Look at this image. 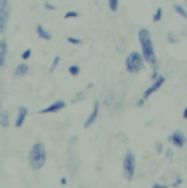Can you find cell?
Instances as JSON below:
<instances>
[{
  "instance_id": "obj_1",
  "label": "cell",
  "mask_w": 187,
  "mask_h": 188,
  "mask_svg": "<svg viewBox=\"0 0 187 188\" xmlns=\"http://www.w3.org/2000/svg\"><path fill=\"white\" fill-rule=\"evenodd\" d=\"M137 37H139V42H140V47H142L143 60L152 67H157V55H155V50H153L151 32L148 29H140Z\"/></svg>"
},
{
  "instance_id": "obj_2",
  "label": "cell",
  "mask_w": 187,
  "mask_h": 188,
  "mask_svg": "<svg viewBox=\"0 0 187 188\" xmlns=\"http://www.w3.org/2000/svg\"><path fill=\"white\" fill-rule=\"evenodd\" d=\"M28 159H29V163H31V168L38 171L41 168L45 165L47 162V150L44 147L43 143H35L32 144L29 150V155H28Z\"/></svg>"
},
{
  "instance_id": "obj_3",
  "label": "cell",
  "mask_w": 187,
  "mask_h": 188,
  "mask_svg": "<svg viewBox=\"0 0 187 188\" xmlns=\"http://www.w3.org/2000/svg\"><path fill=\"white\" fill-rule=\"evenodd\" d=\"M126 69L129 73H139L143 69V55L137 51L130 53L126 57Z\"/></svg>"
},
{
  "instance_id": "obj_4",
  "label": "cell",
  "mask_w": 187,
  "mask_h": 188,
  "mask_svg": "<svg viewBox=\"0 0 187 188\" xmlns=\"http://www.w3.org/2000/svg\"><path fill=\"white\" fill-rule=\"evenodd\" d=\"M135 169H136V159H135L133 152L129 150L123 159V174L127 181H132L133 175H135Z\"/></svg>"
},
{
  "instance_id": "obj_5",
  "label": "cell",
  "mask_w": 187,
  "mask_h": 188,
  "mask_svg": "<svg viewBox=\"0 0 187 188\" xmlns=\"http://www.w3.org/2000/svg\"><path fill=\"white\" fill-rule=\"evenodd\" d=\"M9 0H0V34H4L9 21Z\"/></svg>"
},
{
  "instance_id": "obj_6",
  "label": "cell",
  "mask_w": 187,
  "mask_h": 188,
  "mask_svg": "<svg viewBox=\"0 0 187 188\" xmlns=\"http://www.w3.org/2000/svg\"><path fill=\"white\" fill-rule=\"evenodd\" d=\"M164 82H165V77H164V76H157V77H155V80H153V83L151 85V86H149L146 91H145L143 99H148V98L152 95L153 92H157L158 89H159L162 85H164Z\"/></svg>"
},
{
  "instance_id": "obj_7",
  "label": "cell",
  "mask_w": 187,
  "mask_h": 188,
  "mask_svg": "<svg viewBox=\"0 0 187 188\" xmlns=\"http://www.w3.org/2000/svg\"><path fill=\"white\" fill-rule=\"evenodd\" d=\"M64 107H66L64 101H56L51 105H48L47 108L40 109V114H56V112H59L60 109H63Z\"/></svg>"
},
{
  "instance_id": "obj_8",
  "label": "cell",
  "mask_w": 187,
  "mask_h": 188,
  "mask_svg": "<svg viewBox=\"0 0 187 188\" xmlns=\"http://www.w3.org/2000/svg\"><path fill=\"white\" fill-rule=\"evenodd\" d=\"M170 142L173 143L174 146H177V147H183L184 144H186L187 138H186V136L180 131V130H177V131H174V133L170 136Z\"/></svg>"
},
{
  "instance_id": "obj_9",
  "label": "cell",
  "mask_w": 187,
  "mask_h": 188,
  "mask_svg": "<svg viewBox=\"0 0 187 188\" xmlns=\"http://www.w3.org/2000/svg\"><path fill=\"white\" fill-rule=\"evenodd\" d=\"M98 111H99V102L98 101H95L94 102V108H92V112H91V115L88 118H86L85 124H83V128H89L91 125L95 123V120H97L98 117Z\"/></svg>"
},
{
  "instance_id": "obj_10",
  "label": "cell",
  "mask_w": 187,
  "mask_h": 188,
  "mask_svg": "<svg viewBox=\"0 0 187 188\" xmlns=\"http://www.w3.org/2000/svg\"><path fill=\"white\" fill-rule=\"evenodd\" d=\"M26 114H28L26 107H19V109H18L16 121H15V127H16V128L22 127V124H24V121H25V118H26Z\"/></svg>"
},
{
  "instance_id": "obj_11",
  "label": "cell",
  "mask_w": 187,
  "mask_h": 188,
  "mask_svg": "<svg viewBox=\"0 0 187 188\" xmlns=\"http://www.w3.org/2000/svg\"><path fill=\"white\" fill-rule=\"evenodd\" d=\"M6 54H8V42L6 39H0V67L6 64Z\"/></svg>"
},
{
  "instance_id": "obj_12",
  "label": "cell",
  "mask_w": 187,
  "mask_h": 188,
  "mask_svg": "<svg viewBox=\"0 0 187 188\" xmlns=\"http://www.w3.org/2000/svg\"><path fill=\"white\" fill-rule=\"evenodd\" d=\"M0 125L2 127H9V112L3 108V105L0 104Z\"/></svg>"
},
{
  "instance_id": "obj_13",
  "label": "cell",
  "mask_w": 187,
  "mask_h": 188,
  "mask_svg": "<svg viewBox=\"0 0 187 188\" xmlns=\"http://www.w3.org/2000/svg\"><path fill=\"white\" fill-rule=\"evenodd\" d=\"M28 71H29V67L26 66L25 63H21L19 66H16V69H15V76L16 77H24V76H26L28 75Z\"/></svg>"
},
{
  "instance_id": "obj_14",
  "label": "cell",
  "mask_w": 187,
  "mask_h": 188,
  "mask_svg": "<svg viewBox=\"0 0 187 188\" xmlns=\"http://www.w3.org/2000/svg\"><path fill=\"white\" fill-rule=\"evenodd\" d=\"M37 35H38L41 39H47V41H48V39H51L50 32L44 29L43 25H37Z\"/></svg>"
},
{
  "instance_id": "obj_15",
  "label": "cell",
  "mask_w": 187,
  "mask_h": 188,
  "mask_svg": "<svg viewBox=\"0 0 187 188\" xmlns=\"http://www.w3.org/2000/svg\"><path fill=\"white\" fill-rule=\"evenodd\" d=\"M174 10H175L177 13H179L180 16H183L184 19H187V12L184 10L183 6H180V4H174Z\"/></svg>"
},
{
  "instance_id": "obj_16",
  "label": "cell",
  "mask_w": 187,
  "mask_h": 188,
  "mask_svg": "<svg viewBox=\"0 0 187 188\" xmlns=\"http://www.w3.org/2000/svg\"><path fill=\"white\" fill-rule=\"evenodd\" d=\"M79 71H81V67L76 66V64H73V66L69 67V73H70L72 76H77L79 75Z\"/></svg>"
},
{
  "instance_id": "obj_17",
  "label": "cell",
  "mask_w": 187,
  "mask_h": 188,
  "mask_svg": "<svg viewBox=\"0 0 187 188\" xmlns=\"http://www.w3.org/2000/svg\"><path fill=\"white\" fill-rule=\"evenodd\" d=\"M161 18H162V9L161 8H158L157 9V12H155V15H153V18H152V21L157 24V22H159L161 21Z\"/></svg>"
},
{
  "instance_id": "obj_18",
  "label": "cell",
  "mask_w": 187,
  "mask_h": 188,
  "mask_svg": "<svg viewBox=\"0 0 187 188\" xmlns=\"http://www.w3.org/2000/svg\"><path fill=\"white\" fill-rule=\"evenodd\" d=\"M60 64V57L59 55H56L54 60H53V63H51V66H50V73H53V71L56 70V67Z\"/></svg>"
},
{
  "instance_id": "obj_19",
  "label": "cell",
  "mask_w": 187,
  "mask_h": 188,
  "mask_svg": "<svg viewBox=\"0 0 187 188\" xmlns=\"http://www.w3.org/2000/svg\"><path fill=\"white\" fill-rule=\"evenodd\" d=\"M108 8H110L113 12H115L117 8H119V0H108Z\"/></svg>"
},
{
  "instance_id": "obj_20",
  "label": "cell",
  "mask_w": 187,
  "mask_h": 188,
  "mask_svg": "<svg viewBox=\"0 0 187 188\" xmlns=\"http://www.w3.org/2000/svg\"><path fill=\"white\" fill-rule=\"evenodd\" d=\"M67 42L73 44V45H79V44H82V39L81 38H75V37H67Z\"/></svg>"
},
{
  "instance_id": "obj_21",
  "label": "cell",
  "mask_w": 187,
  "mask_h": 188,
  "mask_svg": "<svg viewBox=\"0 0 187 188\" xmlns=\"http://www.w3.org/2000/svg\"><path fill=\"white\" fill-rule=\"evenodd\" d=\"M77 16H79V12L72 10V12H67L66 15H64V19H70V18H77Z\"/></svg>"
},
{
  "instance_id": "obj_22",
  "label": "cell",
  "mask_w": 187,
  "mask_h": 188,
  "mask_svg": "<svg viewBox=\"0 0 187 188\" xmlns=\"http://www.w3.org/2000/svg\"><path fill=\"white\" fill-rule=\"evenodd\" d=\"M31 55H32V50H31V48H28V50H25L24 53H22V59H24V60H28Z\"/></svg>"
},
{
  "instance_id": "obj_23",
  "label": "cell",
  "mask_w": 187,
  "mask_h": 188,
  "mask_svg": "<svg viewBox=\"0 0 187 188\" xmlns=\"http://www.w3.org/2000/svg\"><path fill=\"white\" fill-rule=\"evenodd\" d=\"M177 41H179V38H175L174 34H168V42H173V44H175Z\"/></svg>"
},
{
  "instance_id": "obj_24",
  "label": "cell",
  "mask_w": 187,
  "mask_h": 188,
  "mask_svg": "<svg viewBox=\"0 0 187 188\" xmlns=\"http://www.w3.org/2000/svg\"><path fill=\"white\" fill-rule=\"evenodd\" d=\"M44 8H45L47 10H56V6H53V4H50V3H44Z\"/></svg>"
},
{
  "instance_id": "obj_25",
  "label": "cell",
  "mask_w": 187,
  "mask_h": 188,
  "mask_svg": "<svg viewBox=\"0 0 187 188\" xmlns=\"http://www.w3.org/2000/svg\"><path fill=\"white\" fill-rule=\"evenodd\" d=\"M83 98H85V95H83V92H79V95H77L76 98H75V99H73V102H77V101L83 99Z\"/></svg>"
},
{
  "instance_id": "obj_26",
  "label": "cell",
  "mask_w": 187,
  "mask_h": 188,
  "mask_svg": "<svg viewBox=\"0 0 187 188\" xmlns=\"http://www.w3.org/2000/svg\"><path fill=\"white\" fill-rule=\"evenodd\" d=\"M181 182H183V180H181L180 176H177V180H175V182H174V184H173V187H177V185H179V184H181Z\"/></svg>"
},
{
  "instance_id": "obj_27",
  "label": "cell",
  "mask_w": 187,
  "mask_h": 188,
  "mask_svg": "<svg viewBox=\"0 0 187 188\" xmlns=\"http://www.w3.org/2000/svg\"><path fill=\"white\" fill-rule=\"evenodd\" d=\"M153 188H167V185H161V184H153Z\"/></svg>"
},
{
  "instance_id": "obj_28",
  "label": "cell",
  "mask_w": 187,
  "mask_h": 188,
  "mask_svg": "<svg viewBox=\"0 0 187 188\" xmlns=\"http://www.w3.org/2000/svg\"><path fill=\"white\" fill-rule=\"evenodd\" d=\"M167 158H173V150H167Z\"/></svg>"
},
{
  "instance_id": "obj_29",
  "label": "cell",
  "mask_w": 187,
  "mask_h": 188,
  "mask_svg": "<svg viewBox=\"0 0 187 188\" xmlns=\"http://www.w3.org/2000/svg\"><path fill=\"white\" fill-rule=\"evenodd\" d=\"M157 150H158V152L162 150V144H161V143H157Z\"/></svg>"
},
{
  "instance_id": "obj_30",
  "label": "cell",
  "mask_w": 187,
  "mask_h": 188,
  "mask_svg": "<svg viewBox=\"0 0 187 188\" xmlns=\"http://www.w3.org/2000/svg\"><path fill=\"white\" fill-rule=\"evenodd\" d=\"M137 107H142V105H143V98H142V99H140V101H137Z\"/></svg>"
},
{
  "instance_id": "obj_31",
  "label": "cell",
  "mask_w": 187,
  "mask_h": 188,
  "mask_svg": "<svg viewBox=\"0 0 187 188\" xmlns=\"http://www.w3.org/2000/svg\"><path fill=\"white\" fill-rule=\"evenodd\" d=\"M60 182H61L63 185H66V184H67V180H66V178H61V181H60Z\"/></svg>"
},
{
  "instance_id": "obj_32",
  "label": "cell",
  "mask_w": 187,
  "mask_h": 188,
  "mask_svg": "<svg viewBox=\"0 0 187 188\" xmlns=\"http://www.w3.org/2000/svg\"><path fill=\"white\" fill-rule=\"evenodd\" d=\"M183 118H186V120H187V108L184 109V112H183Z\"/></svg>"
},
{
  "instance_id": "obj_33",
  "label": "cell",
  "mask_w": 187,
  "mask_h": 188,
  "mask_svg": "<svg viewBox=\"0 0 187 188\" xmlns=\"http://www.w3.org/2000/svg\"><path fill=\"white\" fill-rule=\"evenodd\" d=\"M157 76H158V73H157V71H153V73H152V79H155Z\"/></svg>"
},
{
  "instance_id": "obj_34",
  "label": "cell",
  "mask_w": 187,
  "mask_h": 188,
  "mask_svg": "<svg viewBox=\"0 0 187 188\" xmlns=\"http://www.w3.org/2000/svg\"><path fill=\"white\" fill-rule=\"evenodd\" d=\"M186 3H187V0H186Z\"/></svg>"
}]
</instances>
